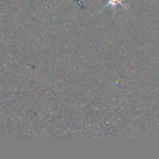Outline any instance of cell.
<instances>
[{
  "mask_svg": "<svg viewBox=\"0 0 159 159\" xmlns=\"http://www.w3.org/2000/svg\"><path fill=\"white\" fill-rule=\"evenodd\" d=\"M124 3H125V0H107V4L104 7H110L112 10L116 8V7L119 5L124 7H127Z\"/></svg>",
  "mask_w": 159,
  "mask_h": 159,
  "instance_id": "obj_1",
  "label": "cell"
}]
</instances>
